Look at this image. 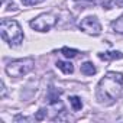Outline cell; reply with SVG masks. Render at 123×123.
<instances>
[{"instance_id":"1","label":"cell","mask_w":123,"mask_h":123,"mask_svg":"<svg viewBox=\"0 0 123 123\" xmlns=\"http://www.w3.org/2000/svg\"><path fill=\"white\" fill-rule=\"evenodd\" d=\"M122 87H123V74L114 71L107 73L97 84L96 90L97 100L101 104H111L122 94Z\"/></svg>"},{"instance_id":"2","label":"cell","mask_w":123,"mask_h":123,"mask_svg":"<svg viewBox=\"0 0 123 123\" xmlns=\"http://www.w3.org/2000/svg\"><path fill=\"white\" fill-rule=\"evenodd\" d=\"M0 33H2V38L10 45H19L23 39V32H22L20 25L12 19L2 20V23H0Z\"/></svg>"},{"instance_id":"3","label":"cell","mask_w":123,"mask_h":123,"mask_svg":"<svg viewBox=\"0 0 123 123\" xmlns=\"http://www.w3.org/2000/svg\"><path fill=\"white\" fill-rule=\"evenodd\" d=\"M35 65V61L33 58H22V59H16V61H12V62L6 67V73L9 77H13V78H18V77H23L26 75L29 71H32Z\"/></svg>"},{"instance_id":"4","label":"cell","mask_w":123,"mask_h":123,"mask_svg":"<svg viewBox=\"0 0 123 123\" xmlns=\"http://www.w3.org/2000/svg\"><path fill=\"white\" fill-rule=\"evenodd\" d=\"M58 23V18L55 13L49 12V13H42L39 15L38 18H35L33 20H31V28L33 31H38V32H46L49 29H52L55 25Z\"/></svg>"},{"instance_id":"5","label":"cell","mask_w":123,"mask_h":123,"mask_svg":"<svg viewBox=\"0 0 123 123\" xmlns=\"http://www.w3.org/2000/svg\"><path fill=\"white\" fill-rule=\"evenodd\" d=\"M80 29L83 31V32H86V33H88V35H100V32H101V25H100V22L97 20V18H94V16H87V18H84L81 22H80Z\"/></svg>"},{"instance_id":"6","label":"cell","mask_w":123,"mask_h":123,"mask_svg":"<svg viewBox=\"0 0 123 123\" xmlns=\"http://www.w3.org/2000/svg\"><path fill=\"white\" fill-rule=\"evenodd\" d=\"M98 58L103 59V61H116V59H122L123 54L120 51H109V52L98 54Z\"/></svg>"},{"instance_id":"7","label":"cell","mask_w":123,"mask_h":123,"mask_svg":"<svg viewBox=\"0 0 123 123\" xmlns=\"http://www.w3.org/2000/svg\"><path fill=\"white\" fill-rule=\"evenodd\" d=\"M56 67L62 71L64 74H73L74 73V65L71 62H65V61H58Z\"/></svg>"},{"instance_id":"8","label":"cell","mask_w":123,"mask_h":123,"mask_svg":"<svg viewBox=\"0 0 123 123\" xmlns=\"http://www.w3.org/2000/svg\"><path fill=\"white\" fill-rule=\"evenodd\" d=\"M81 74H84V75H93V74H96V67H94V64L93 62H84V64H81Z\"/></svg>"},{"instance_id":"9","label":"cell","mask_w":123,"mask_h":123,"mask_svg":"<svg viewBox=\"0 0 123 123\" xmlns=\"http://www.w3.org/2000/svg\"><path fill=\"white\" fill-rule=\"evenodd\" d=\"M111 29L116 33H123V16H120L119 19L111 22Z\"/></svg>"},{"instance_id":"10","label":"cell","mask_w":123,"mask_h":123,"mask_svg":"<svg viewBox=\"0 0 123 123\" xmlns=\"http://www.w3.org/2000/svg\"><path fill=\"white\" fill-rule=\"evenodd\" d=\"M70 103H71V106H73V110H74V111H78V110H81V107H83L81 98H80V97H77V96H71V97H70Z\"/></svg>"},{"instance_id":"11","label":"cell","mask_w":123,"mask_h":123,"mask_svg":"<svg viewBox=\"0 0 123 123\" xmlns=\"http://www.w3.org/2000/svg\"><path fill=\"white\" fill-rule=\"evenodd\" d=\"M61 52H62V55H64V56H67V58H74V56H77V54H78V51H77V49L67 48V46H64L62 49H61Z\"/></svg>"},{"instance_id":"12","label":"cell","mask_w":123,"mask_h":123,"mask_svg":"<svg viewBox=\"0 0 123 123\" xmlns=\"http://www.w3.org/2000/svg\"><path fill=\"white\" fill-rule=\"evenodd\" d=\"M116 5V0H101V6L104 9H111Z\"/></svg>"},{"instance_id":"13","label":"cell","mask_w":123,"mask_h":123,"mask_svg":"<svg viewBox=\"0 0 123 123\" xmlns=\"http://www.w3.org/2000/svg\"><path fill=\"white\" fill-rule=\"evenodd\" d=\"M20 2L25 5V6H35L38 3H42L43 0H20Z\"/></svg>"},{"instance_id":"14","label":"cell","mask_w":123,"mask_h":123,"mask_svg":"<svg viewBox=\"0 0 123 123\" xmlns=\"http://www.w3.org/2000/svg\"><path fill=\"white\" fill-rule=\"evenodd\" d=\"M116 6H119V7H123V0H116Z\"/></svg>"},{"instance_id":"15","label":"cell","mask_w":123,"mask_h":123,"mask_svg":"<svg viewBox=\"0 0 123 123\" xmlns=\"http://www.w3.org/2000/svg\"><path fill=\"white\" fill-rule=\"evenodd\" d=\"M0 86H2V97H5V84H3V81L0 83Z\"/></svg>"}]
</instances>
